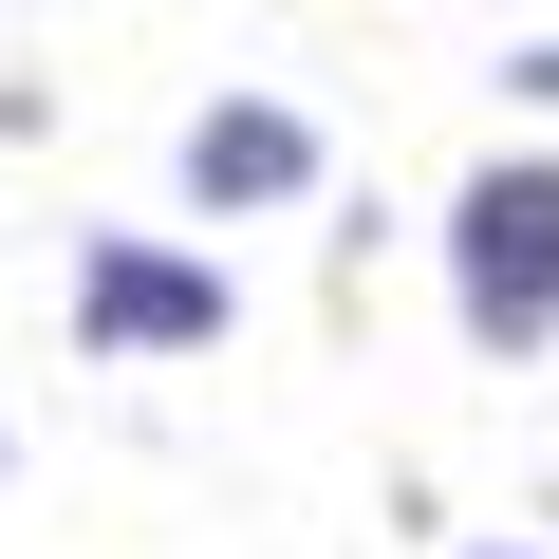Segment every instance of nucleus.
Wrapping results in <instances>:
<instances>
[{
    "label": "nucleus",
    "instance_id": "7ed1b4c3",
    "mask_svg": "<svg viewBox=\"0 0 559 559\" xmlns=\"http://www.w3.org/2000/svg\"><path fill=\"white\" fill-rule=\"evenodd\" d=\"M318 168H336V150H318L299 94H205V112L168 131V187H187L205 224H280V205H318Z\"/></svg>",
    "mask_w": 559,
    "mask_h": 559
},
{
    "label": "nucleus",
    "instance_id": "f03ea898",
    "mask_svg": "<svg viewBox=\"0 0 559 559\" xmlns=\"http://www.w3.org/2000/svg\"><path fill=\"white\" fill-rule=\"evenodd\" d=\"M224 336H242V280H224V261H187V242H150V224H94V242H75V355L168 373V355H224Z\"/></svg>",
    "mask_w": 559,
    "mask_h": 559
},
{
    "label": "nucleus",
    "instance_id": "20e7f679",
    "mask_svg": "<svg viewBox=\"0 0 559 559\" xmlns=\"http://www.w3.org/2000/svg\"><path fill=\"white\" fill-rule=\"evenodd\" d=\"M503 94H522V112H559V38H503Z\"/></svg>",
    "mask_w": 559,
    "mask_h": 559
},
{
    "label": "nucleus",
    "instance_id": "39448f33",
    "mask_svg": "<svg viewBox=\"0 0 559 559\" xmlns=\"http://www.w3.org/2000/svg\"><path fill=\"white\" fill-rule=\"evenodd\" d=\"M466 559H522V540H466Z\"/></svg>",
    "mask_w": 559,
    "mask_h": 559
},
{
    "label": "nucleus",
    "instance_id": "f257e3e1",
    "mask_svg": "<svg viewBox=\"0 0 559 559\" xmlns=\"http://www.w3.org/2000/svg\"><path fill=\"white\" fill-rule=\"evenodd\" d=\"M429 242H448V318H466L485 373L559 355V150H485Z\"/></svg>",
    "mask_w": 559,
    "mask_h": 559
}]
</instances>
